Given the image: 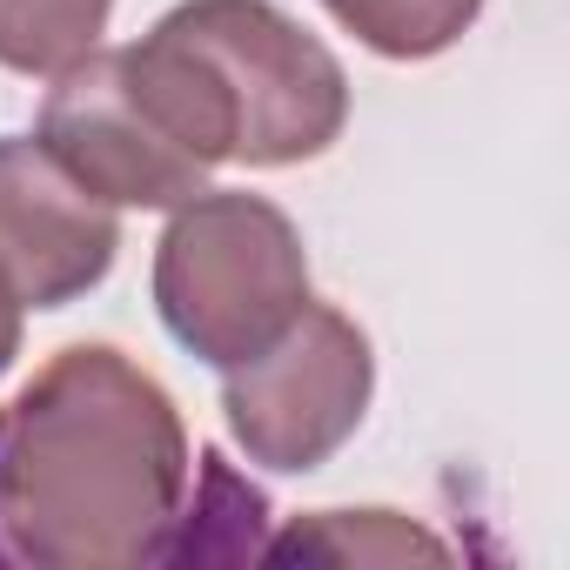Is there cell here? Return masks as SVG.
<instances>
[{
  "instance_id": "cell-1",
  "label": "cell",
  "mask_w": 570,
  "mask_h": 570,
  "mask_svg": "<svg viewBox=\"0 0 570 570\" xmlns=\"http://www.w3.org/2000/svg\"><path fill=\"white\" fill-rule=\"evenodd\" d=\"M188 497V430L161 376L115 343L55 350L0 403V563H161Z\"/></svg>"
},
{
  "instance_id": "cell-2",
  "label": "cell",
  "mask_w": 570,
  "mask_h": 570,
  "mask_svg": "<svg viewBox=\"0 0 570 570\" xmlns=\"http://www.w3.org/2000/svg\"><path fill=\"white\" fill-rule=\"evenodd\" d=\"M155 35L195 75L228 161L296 168L343 141L350 75L275 0H181L155 21Z\"/></svg>"
},
{
  "instance_id": "cell-3",
  "label": "cell",
  "mask_w": 570,
  "mask_h": 570,
  "mask_svg": "<svg viewBox=\"0 0 570 570\" xmlns=\"http://www.w3.org/2000/svg\"><path fill=\"white\" fill-rule=\"evenodd\" d=\"M309 303V255L296 222L268 195L202 188L175 202L155 242V309L168 336L208 363L235 370L262 356Z\"/></svg>"
},
{
  "instance_id": "cell-4",
  "label": "cell",
  "mask_w": 570,
  "mask_h": 570,
  "mask_svg": "<svg viewBox=\"0 0 570 570\" xmlns=\"http://www.w3.org/2000/svg\"><path fill=\"white\" fill-rule=\"evenodd\" d=\"M370 390H376L370 336L336 303L309 296L303 316L262 356L222 370V416L248 463L275 476H309L363 430Z\"/></svg>"
},
{
  "instance_id": "cell-5",
  "label": "cell",
  "mask_w": 570,
  "mask_h": 570,
  "mask_svg": "<svg viewBox=\"0 0 570 570\" xmlns=\"http://www.w3.org/2000/svg\"><path fill=\"white\" fill-rule=\"evenodd\" d=\"M35 141L108 208H175V202L202 195L215 175L148 108L121 48H88L81 61H68L55 75Z\"/></svg>"
},
{
  "instance_id": "cell-6",
  "label": "cell",
  "mask_w": 570,
  "mask_h": 570,
  "mask_svg": "<svg viewBox=\"0 0 570 570\" xmlns=\"http://www.w3.org/2000/svg\"><path fill=\"white\" fill-rule=\"evenodd\" d=\"M121 248V208L88 195L35 135H0V282L21 309H68L101 289Z\"/></svg>"
},
{
  "instance_id": "cell-7",
  "label": "cell",
  "mask_w": 570,
  "mask_h": 570,
  "mask_svg": "<svg viewBox=\"0 0 570 570\" xmlns=\"http://www.w3.org/2000/svg\"><path fill=\"white\" fill-rule=\"evenodd\" d=\"M262 557H323V563H410V557H443V543L410 523L403 510H316L289 523Z\"/></svg>"
},
{
  "instance_id": "cell-8",
  "label": "cell",
  "mask_w": 570,
  "mask_h": 570,
  "mask_svg": "<svg viewBox=\"0 0 570 570\" xmlns=\"http://www.w3.org/2000/svg\"><path fill=\"white\" fill-rule=\"evenodd\" d=\"M115 0H0V68L8 75H61L88 48H101Z\"/></svg>"
},
{
  "instance_id": "cell-9",
  "label": "cell",
  "mask_w": 570,
  "mask_h": 570,
  "mask_svg": "<svg viewBox=\"0 0 570 570\" xmlns=\"http://www.w3.org/2000/svg\"><path fill=\"white\" fill-rule=\"evenodd\" d=\"M323 8L383 61H436L476 28L483 0H323Z\"/></svg>"
},
{
  "instance_id": "cell-10",
  "label": "cell",
  "mask_w": 570,
  "mask_h": 570,
  "mask_svg": "<svg viewBox=\"0 0 570 570\" xmlns=\"http://www.w3.org/2000/svg\"><path fill=\"white\" fill-rule=\"evenodd\" d=\"M14 356H21V296L0 282V376L14 370Z\"/></svg>"
}]
</instances>
